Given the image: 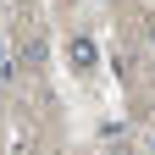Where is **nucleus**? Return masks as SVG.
<instances>
[{
  "mask_svg": "<svg viewBox=\"0 0 155 155\" xmlns=\"http://www.w3.org/2000/svg\"><path fill=\"white\" fill-rule=\"evenodd\" d=\"M22 61H28V67L45 61V39H28V45H22Z\"/></svg>",
  "mask_w": 155,
  "mask_h": 155,
  "instance_id": "1",
  "label": "nucleus"
},
{
  "mask_svg": "<svg viewBox=\"0 0 155 155\" xmlns=\"http://www.w3.org/2000/svg\"><path fill=\"white\" fill-rule=\"evenodd\" d=\"M72 61H78V67H94V45H89V39H78V45H72Z\"/></svg>",
  "mask_w": 155,
  "mask_h": 155,
  "instance_id": "2",
  "label": "nucleus"
},
{
  "mask_svg": "<svg viewBox=\"0 0 155 155\" xmlns=\"http://www.w3.org/2000/svg\"><path fill=\"white\" fill-rule=\"evenodd\" d=\"M144 45H150V50H155V22H150V33H144Z\"/></svg>",
  "mask_w": 155,
  "mask_h": 155,
  "instance_id": "3",
  "label": "nucleus"
}]
</instances>
